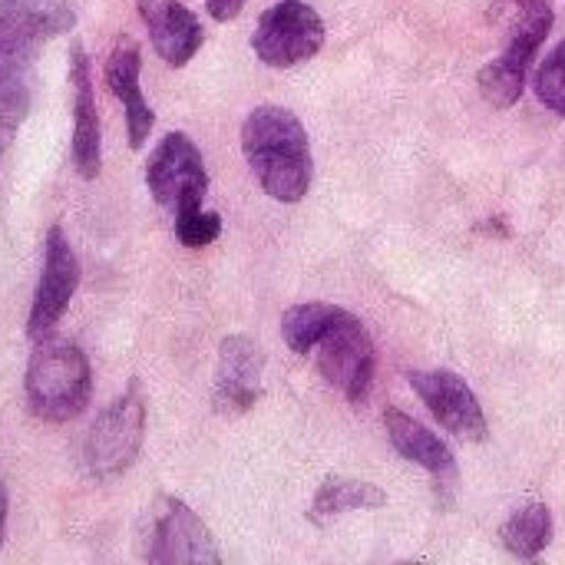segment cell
Returning <instances> with one entry per match:
<instances>
[{
  "label": "cell",
  "mask_w": 565,
  "mask_h": 565,
  "mask_svg": "<svg viewBox=\"0 0 565 565\" xmlns=\"http://www.w3.org/2000/svg\"><path fill=\"white\" fill-rule=\"evenodd\" d=\"M242 152L255 182L275 202L295 205L308 195L315 159L308 132L291 109L275 103L255 106L242 126Z\"/></svg>",
  "instance_id": "cell-1"
},
{
  "label": "cell",
  "mask_w": 565,
  "mask_h": 565,
  "mask_svg": "<svg viewBox=\"0 0 565 565\" xmlns=\"http://www.w3.org/2000/svg\"><path fill=\"white\" fill-rule=\"evenodd\" d=\"M487 20L503 36V53L480 70L477 83L493 109H510L523 96L530 63L553 30V7L550 0H493Z\"/></svg>",
  "instance_id": "cell-2"
},
{
  "label": "cell",
  "mask_w": 565,
  "mask_h": 565,
  "mask_svg": "<svg viewBox=\"0 0 565 565\" xmlns=\"http://www.w3.org/2000/svg\"><path fill=\"white\" fill-rule=\"evenodd\" d=\"M30 414L43 424L76 420L93 394V371L86 354L70 341H36L23 377Z\"/></svg>",
  "instance_id": "cell-3"
},
{
  "label": "cell",
  "mask_w": 565,
  "mask_h": 565,
  "mask_svg": "<svg viewBox=\"0 0 565 565\" xmlns=\"http://www.w3.org/2000/svg\"><path fill=\"white\" fill-rule=\"evenodd\" d=\"M146 440V394L132 381L89 427L83 440V467L93 480L122 477Z\"/></svg>",
  "instance_id": "cell-4"
},
{
  "label": "cell",
  "mask_w": 565,
  "mask_h": 565,
  "mask_svg": "<svg viewBox=\"0 0 565 565\" xmlns=\"http://www.w3.org/2000/svg\"><path fill=\"white\" fill-rule=\"evenodd\" d=\"M315 351H318L315 358H318L321 377L351 404H364L374 384V371H377V354H374V341L367 328L351 311H344L318 338Z\"/></svg>",
  "instance_id": "cell-5"
},
{
  "label": "cell",
  "mask_w": 565,
  "mask_h": 565,
  "mask_svg": "<svg viewBox=\"0 0 565 565\" xmlns=\"http://www.w3.org/2000/svg\"><path fill=\"white\" fill-rule=\"evenodd\" d=\"M324 46V20L305 0H278L268 7L252 33V50L265 66H298Z\"/></svg>",
  "instance_id": "cell-6"
},
{
  "label": "cell",
  "mask_w": 565,
  "mask_h": 565,
  "mask_svg": "<svg viewBox=\"0 0 565 565\" xmlns=\"http://www.w3.org/2000/svg\"><path fill=\"white\" fill-rule=\"evenodd\" d=\"M152 565H218L222 553L209 526L175 497H159L146 516V553Z\"/></svg>",
  "instance_id": "cell-7"
},
{
  "label": "cell",
  "mask_w": 565,
  "mask_h": 565,
  "mask_svg": "<svg viewBox=\"0 0 565 565\" xmlns=\"http://www.w3.org/2000/svg\"><path fill=\"white\" fill-rule=\"evenodd\" d=\"M146 185L152 199L172 215L202 209L209 192V172L199 146L185 132H169L146 162Z\"/></svg>",
  "instance_id": "cell-8"
},
{
  "label": "cell",
  "mask_w": 565,
  "mask_h": 565,
  "mask_svg": "<svg viewBox=\"0 0 565 565\" xmlns=\"http://www.w3.org/2000/svg\"><path fill=\"white\" fill-rule=\"evenodd\" d=\"M73 26L70 0H0V66H26L46 40Z\"/></svg>",
  "instance_id": "cell-9"
},
{
  "label": "cell",
  "mask_w": 565,
  "mask_h": 565,
  "mask_svg": "<svg viewBox=\"0 0 565 565\" xmlns=\"http://www.w3.org/2000/svg\"><path fill=\"white\" fill-rule=\"evenodd\" d=\"M76 288H79V258H76L70 238L63 235V228L53 225L46 232L43 268H40V281H36L33 305L26 315V338L33 344L53 334V328L60 324V318L66 315L70 301L76 295Z\"/></svg>",
  "instance_id": "cell-10"
},
{
  "label": "cell",
  "mask_w": 565,
  "mask_h": 565,
  "mask_svg": "<svg viewBox=\"0 0 565 565\" xmlns=\"http://www.w3.org/2000/svg\"><path fill=\"white\" fill-rule=\"evenodd\" d=\"M407 381H411L414 394L440 420L444 430H450L454 437H460L467 444L487 440L490 427H487L483 407L460 374H454V371H411Z\"/></svg>",
  "instance_id": "cell-11"
},
{
  "label": "cell",
  "mask_w": 565,
  "mask_h": 565,
  "mask_svg": "<svg viewBox=\"0 0 565 565\" xmlns=\"http://www.w3.org/2000/svg\"><path fill=\"white\" fill-rule=\"evenodd\" d=\"M262 371H265V354L252 338L245 334L225 338L218 348L215 407L222 414H248L262 401Z\"/></svg>",
  "instance_id": "cell-12"
},
{
  "label": "cell",
  "mask_w": 565,
  "mask_h": 565,
  "mask_svg": "<svg viewBox=\"0 0 565 565\" xmlns=\"http://www.w3.org/2000/svg\"><path fill=\"white\" fill-rule=\"evenodd\" d=\"M139 70H142V56H139L136 40L126 36V33L116 36V43H113V50L106 56L103 76H106L109 93L126 109V139H129V149H142V142L152 132V122H156V113L146 103L142 86H139Z\"/></svg>",
  "instance_id": "cell-13"
},
{
  "label": "cell",
  "mask_w": 565,
  "mask_h": 565,
  "mask_svg": "<svg viewBox=\"0 0 565 565\" xmlns=\"http://www.w3.org/2000/svg\"><path fill=\"white\" fill-rule=\"evenodd\" d=\"M70 83H73V166L83 179H96L103 169V129L89 76V56L79 43L70 50Z\"/></svg>",
  "instance_id": "cell-14"
},
{
  "label": "cell",
  "mask_w": 565,
  "mask_h": 565,
  "mask_svg": "<svg viewBox=\"0 0 565 565\" xmlns=\"http://www.w3.org/2000/svg\"><path fill=\"white\" fill-rule=\"evenodd\" d=\"M139 17L149 30L156 53L169 66H185L205 43L199 17L182 0H139Z\"/></svg>",
  "instance_id": "cell-15"
},
{
  "label": "cell",
  "mask_w": 565,
  "mask_h": 565,
  "mask_svg": "<svg viewBox=\"0 0 565 565\" xmlns=\"http://www.w3.org/2000/svg\"><path fill=\"white\" fill-rule=\"evenodd\" d=\"M384 430H387L391 447L404 460L424 467L437 480V490H454L457 487V460H454L450 447L434 430H427L424 424H417L414 417H407L397 407L384 411Z\"/></svg>",
  "instance_id": "cell-16"
},
{
  "label": "cell",
  "mask_w": 565,
  "mask_h": 565,
  "mask_svg": "<svg viewBox=\"0 0 565 565\" xmlns=\"http://www.w3.org/2000/svg\"><path fill=\"white\" fill-rule=\"evenodd\" d=\"M387 507V493L377 483L367 480H354V477H328L308 510V520L324 526L331 520H338L341 513H354V510H381Z\"/></svg>",
  "instance_id": "cell-17"
},
{
  "label": "cell",
  "mask_w": 565,
  "mask_h": 565,
  "mask_svg": "<svg viewBox=\"0 0 565 565\" xmlns=\"http://www.w3.org/2000/svg\"><path fill=\"white\" fill-rule=\"evenodd\" d=\"M503 546L520 559H536L553 543V513L543 503H530L516 510L500 530Z\"/></svg>",
  "instance_id": "cell-18"
},
{
  "label": "cell",
  "mask_w": 565,
  "mask_h": 565,
  "mask_svg": "<svg viewBox=\"0 0 565 565\" xmlns=\"http://www.w3.org/2000/svg\"><path fill=\"white\" fill-rule=\"evenodd\" d=\"M344 315V308L328 305V301H305L295 305L281 315V341L295 351V354H311L318 338Z\"/></svg>",
  "instance_id": "cell-19"
},
{
  "label": "cell",
  "mask_w": 565,
  "mask_h": 565,
  "mask_svg": "<svg viewBox=\"0 0 565 565\" xmlns=\"http://www.w3.org/2000/svg\"><path fill=\"white\" fill-rule=\"evenodd\" d=\"M23 70L26 66H0V149L10 146L30 113V83Z\"/></svg>",
  "instance_id": "cell-20"
},
{
  "label": "cell",
  "mask_w": 565,
  "mask_h": 565,
  "mask_svg": "<svg viewBox=\"0 0 565 565\" xmlns=\"http://www.w3.org/2000/svg\"><path fill=\"white\" fill-rule=\"evenodd\" d=\"M536 96L543 106L565 116V40L540 63L536 70Z\"/></svg>",
  "instance_id": "cell-21"
},
{
  "label": "cell",
  "mask_w": 565,
  "mask_h": 565,
  "mask_svg": "<svg viewBox=\"0 0 565 565\" xmlns=\"http://www.w3.org/2000/svg\"><path fill=\"white\" fill-rule=\"evenodd\" d=\"M222 235V215L205 209H189L175 215V238L185 248H205Z\"/></svg>",
  "instance_id": "cell-22"
},
{
  "label": "cell",
  "mask_w": 565,
  "mask_h": 565,
  "mask_svg": "<svg viewBox=\"0 0 565 565\" xmlns=\"http://www.w3.org/2000/svg\"><path fill=\"white\" fill-rule=\"evenodd\" d=\"M205 7H209L212 20H218V23H228V20H235V17L242 13L245 0H205Z\"/></svg>",
  "instance_id": "cell-23"
},
{
  "label": "cell",
  "mask_w": 565,
  "mask_h": 565,
  "mask_svg": "<svg viewBox=\"0 0 565 565\" xmlns=\"http://www.w3.org/2000/svg\"><path fill=\"white\" fill-rule=\"evenodd\" d=\"M3 533H7V487L0 480V546H3Z\"/></svg>",
  "instance_id": "cell-24"
},
{
  "label": "cell",
  "mask_w": 565,
  "mask_h": 565,
  "mask_svg": "<svg viewBox=\"0 0 565 565\" xmlns=\"http://www.w3.org/2000/svg\"><path fill=\"white\" fill-rule=\"evenodd\" d=\"M0 156H3V149H0Z\"/></svg>",
  "instance_id": "cell-25"
}]
</instances>
